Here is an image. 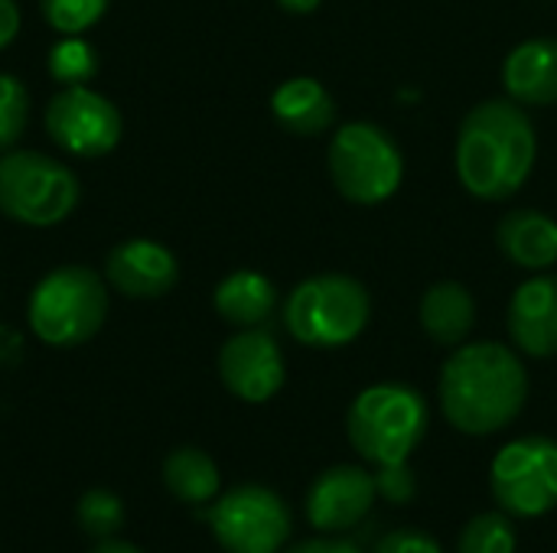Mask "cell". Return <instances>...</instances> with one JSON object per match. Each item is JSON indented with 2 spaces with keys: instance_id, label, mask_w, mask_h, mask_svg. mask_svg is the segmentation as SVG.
I'll list each match as a JSON object with an SVG mask.
<instances>
[{
  "instance_id": "6da1fadb",
  "label": "cell",
  "mask_w": 557,
  "mask_h": 553,
  "mask_svg": "<svg viewBox=\"0 0 557 553\" xmlns=\"http://www.w3.org/2000/svg\"><path fill=\"white\" fill-rule=\"evenodd\" d=\"M444 420L463 437H493L519 420L529 401V372L503 342H463L441 368Z\"/></svg>"
},
{
  "instance_id": "7a4b0ae2",
  "label": "cell",
  "mask_w": 557,
  "mask_h": 553,
  "mask_svg": "<svg viewBox=\"0 0 557 553\" xmlns=\"http://www.w3.org/2000/svg\"><path fill=\"white\" fill-rule=\"evenodd\" d=\"M539 137L525 108L512 98L476 104L457 134L454 166L463 189L483 202L516 196L535 169Z\"/></svg>"
},
{
  "instance_id": "3957f363",
  "label": "cell",
  "mask_w": 557,
  "mask_h": 553,
  "mask_svg": "<svg viewBox=\"0 0 557 553\" xmlns=\"http://www.w3.org/2000/svg\"><path fill=\"white\" fill-rule=\"evenodd\" d=\"M428 427L431 407L424 394L401 381H382L359 391L346 414V437L372 466L408 463L424 443Z\"/></svg>"
},
{
  "instance_id": "277c9868",
  "label": "cell",
  "mask_w": 557,
  "mask_h": 553,
  "mask_svg": "<svg viewBox=\"0 0 557 553\" xmlns=\"http://www.w3.org/2000/svg\"><path fill=\"white\" fill-rule=\"evenodd\" d=\"M108 316V287L101 274L82 264L49 271L29 293L26 323L33 336L52 349L88 342Z\"/></svg>"
},
{
  "instance_id": "5b68a950",
  "label": "cell",
  "mask_w": 557,
  "mask_h": 553,
  "mask_svg": "<svg viewBox=\"0 0 557 553\" xmlns=\"http://www.w3.org/2000/svg\"><path fill=\"white\" fill-rule=\"evenodd\" d=\"M369 316V290L349 274L307 277L284 303V326L307 349H343L356 342Z\"/></svg>"
},
{
  "instance_id": "8992f818",
  "label": "cell",
  "mask_w": 557,
  "mask_h": 553,
  "mask_svg": "<svg viewBox=\"0 0 557 553\" xmlns=\"http://www.w3.org/2000/svg\"><path fill=\"white\" fill-rule=\"evenodd\" d=\"M78 205V176L39 150L0 153V212L26 228H52Z\"/></svg>"
},
{
  "instance_id": "52a82bcc",
  "label": "cell",
  "mask_w": 557,
  "mask_h": 553,
  "mask_svg": "<svg viewBox=\"0 0 557 553\" xmlns=\"http://www.w3.org/2000/svg\"><path fill=\"white\" fill-rule=\"evenodd\" d=\"M330 176L343 199L356 205H379L398 192L405 179V156L385 127L352 121L330 140Z\"/></svg>"
},
{
  "instance_id": "ba28073f",
  "label": "cell",
  "mask_w": 557,
  "mask_h": 553,
  "mask_svg": "<svg viewBox=\"0 0 557 553\" xmlns=\"http://www.w3.org/2000/svg\"><path fill=\"white\" fill-rule=\"evenodd\" d=\"M490 489L509 518H545L557 508V440H509L490 466Z\"/></svg>"
},
{
  "instance_id": "9c48e42d",
  "label": "cell",
  "mask_w": 557,
  "mask_h": 553,
  "mask_svg": "<svg viewBox=\"0 0 557 553\" xmlns=\"http://www.w3.org/2000/svg\"><path fill=\"white\" fill-rule=\"evenodd\" d=\"M209 525L225 553H281L294 531L287 502L258 482L228 489L209 512Z\"/></svg>"
},
{
  "instance_id": "30bf717a",
  "label": "cell",
  "mask_w": 557,
  "mask_h": 553,
  "mask_svg": "<svg viewBox=\"0 0 557 553\" xmlns=\"http://www.w3.org/2000/svg\"><path fill=\"white\" fill-rule=\"evenodd\" d=\"M46 130L49 140L78 160L108 156L124 134V117L111 98L88 85H72L52 95L46 104Z\"/></svg>"
},
{
  "instance_id": "8fae6325",
  "label": "cell",
  "mask_w": 557,
  "mask_h": 553,
  "mask_svg": "<svg viewBox=\"0 0 557 553\" xmlns=\"http://www.w3.org/2000/svg\"><path fill=\"white\" fill-rule=\"evenodd\" d=\"M219 378L245 404L271 401L287 378L277 339L261 326L235 332L219 352Z\"/></svg>"
},
{
  "instance_id": "7c38bea8",
  "label": "cell",
  "mask_w": 557,
  "mask_h": 553,
  "mask_svg": "<svg viewBox=\"0 0 557 553\" xmlns=\"http://www.w3.org/2000/svg\"><path fill=\"white\" fill-rule=\"evenodd\" d=\"M375 476L362 466L339 463L323 469L304 502L307 521L323 535H343L366 521L375 505Z\"/></svg>"
},
{
  "instance_id": "4fadbf2b",
  "label": "cell",
  "mask_w": 557,
  "mask_h": 553,
  "mask_svg": "<svg viewBox=\"0 0 557 553\" xmlns=\"http://www.w3.org/2000/svg\"><path fill=\"white\" fill-rule=\"evenodd\" d=\"M104 280L131 300H157L176 287L180 261L153 238H127L111 248L104 261Z\"/></svg>"
},
{
  "instance_id": "5bb4252c",
  "label": "cell",
  "mask_w": 557,
  "mask_h": 553,
  "mask_svg": "<svg viewBox=\"0 0 557 553\" xmlns=\"http://www.w3.org/2000/svg\"><path fill=\"white\" fill-rule=\"evenodd\" d=\"M509 336L522 355H557V274H535L509 300Z\"/></svg>"
},
{
  "instance_id": "9a60e30c",
  "label": "cell",
  "mask_w": 557,
  "mask_h": 553,
  "mask_svg": "<svg viewBox=\"0 0 557 553\" xmlns=\"http://www.w3.org/2000/svg\"><path fill=\"white\" fill-rule=\"evenodd\" d=\"M503 85L519 104H555L557 101V39L539 36L519 42L503 62Z\"/></svg>"
},
{
  "instance_id": "2e32d148",
  "label": "cell",
  "mask_w": 557,
  "mask_h": 553,
  "mask_svg": "<svg viewBox=\"0 0 557 553\" xmlns=\"http://www.w3.org/2000/svg\"><path fill=\"white\" fill-rule=\"evenodd\" d=\"M499 251L522 271H548L557 264V222L539 209H516L496 225Z\"/></svg>"
},
{
  "instance_id": "e0dca14e",
  "label": "cell",
  "mask_w": 557,
  "mask_h": 553,
  "mask_svg": "<svg viewBox=\"0 0 557 553\" xmlns=\"http://www.w3.org/2000/svg\"><path fill=\"white\" fill-rule=\"evenodd\" d=\"M421 329L444 349H457L470 339L476 326V300L457 280H441L428 287L418 306Z\"/></svg>"
},
{
  "instance_id": "ac0fdd59",
  "label": "cell",
  "mask_w": 557,
  "mask_h": 553,
  "mask_svg": "<svg viewBox=\"0 0 557 553\" xmlns=\"http://www.w3.org/2000/svg\"><path fill=\"white\" fill-rule=\"evenodd\" d=\"M271 111L277 124L297 137H317L336 117V104L330 91L317 78H307V75L281 81L271 95Z\"/></svg>"
},
{
  "instance_id": "d6986e66",
  "label": "cell",
  "mask_w": 557,
  "mask_h": 553,
  "mask_svg": "<svg viewBox=\"0 0 557 553\" xmlns=\"http://www.w3.org/2000/svg\"><path fill=\"white\" fill-rule=\"evenodd\" d=\"M212 306H215V313L228 326L255 329V326H261L274 313L277 290L258 271H235L225 280H219V287L212 293Z\"/></svg>"
},
{
  "instance_id": "ffe728a7",
  "label": "cell",
  "mask_w": 557,
  "mask_h": 553,
  "mask_svg": "<svg viewBox=\"0 0 557 553\" xmlns=\"http://www.w3.org/2000/svg\"><path fill=\"white\" fill-rule=\"evenodd\" d=\"M163 486L173 499L186 505H206L222 489V473L215 460L196 447H180L163 460Z\"/></svg>"
},
{
  "instance_id": "44dd1931",
  "label": "cell",
  "mask_w": 557,
  "mask_h": 553,
  "mask_svg": "<svg viewBox=\"0 0 557 553\" xmlns=\"http://www.w3.org/2000/svg\"><path fill=\"white\" fill-rule=\"evenodd\" d=\"M516 548H519L516 525L503 508L473 515L457 541V553H516Z\"/></svg>"
},
{
  "instance_id": "7402d4cb",
  "label": "cell",
  "mask_w": 557,
  "mask_h": 553,
  "mask_svg": "<svg viewBox=\"0 0 557 553\" xmlns=\"http://www.w3.org/2000/svg\"><path fill=\"white\" fill-rule=\"evenodd\" d=\"M46 68L52 75V81H59L62 88L72 85H88L98 75V52L88 39L82 36H62L46 59Z\"/></svg>"
},
{
  "instance_id": "603a6c76",
  "label": "cell",
  "mask_w": 557,
  "mask_h": 553,
  "mask_svg": "<svg viewBox=\"0 0 557 553\" xmlns=\"http://www.w3.org/2000/svg\"><path fill=\"white\" fill-rule=\"evenodd\" d=\"M75 518L82 525V531L95 541H108L124 528V505L114 492L108 489H88L78 499Z\"/></svg>"
},
{
  "instance_id": "cb8c5ba5",
  "label": "cell",
  "mask_w": 557,
  "mask_h": 553,
  "mask_svg": "<svg viewBox=\"0 0 557 553\" xmlns=\"http://www.w3.org/2000/svg\"><path fill=\"white\" fill-rule=\"evenodd\" d=\"M108 3L111 0H39V13L59 36H82L104 16Z\"/></svg>"
},
{
  "instance_id": "d4e9b609",
  "label": "cell",
  "mask_w": 557,
  "mask_h": 553,
  "mask_svg": "<svg viewBox=\"0 0 557 553\" xmlns=\"http://www.w3.org/2000/svg\"><path fill=\"white\" fill-rule=\"evenodd\" d=\"M26 121H29V91H26V85L16 75L0 72V153L16 147V140L26 130Z\"/></svg>"
},
{
  "instance_id": "484cf974",
  "label": "cell",
  "mask_w": 557,
  "mask_h": 553,
  "mask_svg": "<svg viewBox=\"0 0 557 553\" xmlns=\"http://www.w3.org/2000/svg\"><path fill=\"white\" fill-rule=\"evenodd\" d=\"M375 492L392 505H408L418 495V476L408 463H388L375 466Z\"/></svg>"
},
{
  "instance_id": "4316f807",
  "label": "cell",
  "mask_w": 557,
  "mask_h": 553,
  "mask_svg": "<svg viewBox=\"0 0 557 553\" xmlns=\"http://www.w3.org/2000/svg\"><path fill=\"white\" fill-rule=\"evenodd\" d=\"M375 553H444L441 541L421 528H398V531H388Z\"/></svg>"
},
{
  "instance_id": "83f0119b",
  "label": "cell",
  "mask_w": 557,
  "mask_h": 553,
  "mask_svg": "<svg viewBox=\"0 0 557 553\" xmlns=\"http://www.w3.org/2000/svg\"><path fill=\"white\" fill-rule=\"evenodd\" d=\"M284 553H362V548L346 538H310V541L287 548Z\"/></svg>"
},
{
  "instance_id": "f1b7e54d",
  "label": "cell",
  "mask_w": 557,
  "mask_h": 553,
  "mask_svg": "<svg viewBox=\"0 0 557 553\" xmlns=\"http://www.w3.org/2000/svg\"><path fill=\"white\" fill-rule=\"evenodd\" d=\"M20 33V7L16 0H0V49H7Z\"/></svg>"
},
{
  "instance_id": "f546056e",
  "label": "cell",
  "mask_w": 557,
  "mask_h": 553,
  "mask_svg": "<svg viewBox=\"0 0 557 553\" xmlns=\"http://www.w3.org/2000/svg\"><path fill=\"white\" fill-rule=\"evenodd\" d=\"M91 553H144L140 548H134V544H127V541H114V538H108V541H98Z\"/></svg>"
},
{
  "instance_id": "4dcf8cb0",
  "label": "cell",
  "mask_w": 557,
  "mask_h": 553,
  "mask_svg": "<svg viewBox=\"0 0 557 553\" xmlns=\"http://www.w3.org/2000/svg\"><path fill=\"white\" fill-rule=\"evenodd\" d=\"M287 13H313L320 7V0H277Z\"/></svg>"
}]
</instances>
